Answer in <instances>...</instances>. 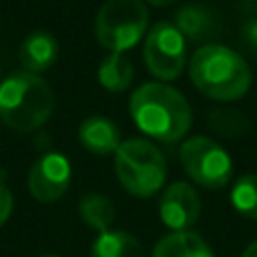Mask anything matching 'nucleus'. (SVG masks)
Here are the masks:
<instances>
[{
	"label": "nucleus",
	"mask_w": 257,
	"mask_h": 257,
	"mask_svg": "<svg viewBox=\"0 0 257 257\" xmlns=\"http://www.w3.org/2000/svg\"><path fill=\"white\" fill-rule=\"evenodd\" d=\"M18 58H20L24 70L38 74V72L50 68L56 62V58H58V42L48 32H42V30L30 32L20 42Z\"/></svg>",
	"instance_id": "nucleus-11"
},
{
	"label": "nucleus",
	"mask_w": 257,
	"mask_h": 257,
	"mask_svg": "<svg viewBox=\"0 0 257 257\" xmlns=\"http://www.w3.org/2000/svg\"><path fill=\"white\" fill-rule=\"evenodd\" d=\"M90 257H147L137 237L122 229L102 231L90 249Z\"/></svg>",
	"instance_id": "nucleus-14"
},
{
	"label": "nucleus",
	"mask_w": 257,
	"mask_h": 257,
	"mask_svg": "<svg viewBox=\"0 0 257 257\" xmlns=\"http://www.w3.org/2000/svg\"><path fill=\"white\" fill-rule=\"evenodd\" d=\"M54 110L50 84L28 70H16L0 84V120L16 131L30 133L42 126Z\"/></svg>",
	"instance_id": "nucleus-3"
},
{
	"label": "nucleus",
	"mask_w": 257,
	"mask_h": 257,
	"mask_svg": "<svg viewBox=\"0 0 257 257\" xmlns=\"http://www.w3.org/2000/svg\"><path fill=\"white\" fill-rule=\"evenodd\" d=\"M78 141L88 153L96 157L114 155L122 143L120 131L114 124V120L100 114H94L82 120V124L78 126Z\"/></svg>",
	"instance_id": "nucleus-10"
},
{
	"label": "nucleus",
	"mask_w": 257,
	"mask_h": 257,
	"mask_svg": "<svg viewBox=\"0 0 257 257\" xmlns=\"http://www.w3.org/2000/svg\"><path fill=\"white\" fill-rule=\"evenodd\" d=\"M70 163L60 153L40 155L28 171V189L40 203H54L70 185Z\"/></svg>",
	"instance_id": "nucleus-8"
},
{
	"label": "nucleus",
	"mask_w": 257,
	"mask_h": 257,
	"mask_svg": "<svg viewBox=\"0 0 257 257\" xmlns=\"http://www.w3.org/2000/svg\"><path fill=\"white\" fill-rule=\"evenodd\" d=\"M241 257H257V241H253L251 245H247L245 251L241 253Z\"/></svg>",
	"instance_id": "nucleus-21"
},
{
	"label": "nucleus",
	"mask_w": 257,
	"mask_h": 257,
	"mask_svg": "<svg viewBox=\"0 0 257 257\" xmlns=\"http://www.w3.org/2000/svg\"><path fill=\"white\" fill-rule=\"evenodd\" d=\"M153 257H215L209 243L195 231H173L153 249Z\"/></svg>",
	"instance_id": "nucleus-13"
},
{
	"label": "nucleus",
	"mask_w": 257,
	"mask_h": 257,
	"mask_svg": "<svg viewBox=\"0 0 257 257\" xmlns=\"http://www.w3.org/2000/svg\"><path fill=\"white\" fill-rule=\"evenodd\" d=\"M175 26L181 30L185 40L189 38V40L201 42L215 36L219 22L211 8L203 4H185L175 14Z\"/></svg>",
	"instance_id": "nucleus-12"
},
{
	"label": "nucleus",
	"mask_w": 257,
	"mask_h": 257,
	"mask_svg": "<svg viewBox=\"0 0 257 257\" xmlns=\"http://www.w3.org/2000/svg\"><path fill=\"white\" fill-rule=\"evenodd\" d=\"M159 215L169 229L189 231L201 215L199 193L185 181L171 183L161 195Z\"/></svg>",
	"instance_id": "nucleus-9"
},
{
	"label": "nucleus",
	"mask_w": 257,
	"mask_h": 257,
	"mask_svg": "<svg viewBox=\"0 0 257 257\" xmlns=\"http://www.w3.org/2000/svg\"><path fill=\"white\" fill-rule=\"evenodd\" d=\"M149 26L143 0H106L94 20V34L102 48L124 52L133 48Z\"/></svg>",
	"instance_id": "nucleus-5"
},
{
	"label": "nucleus",
	"mask_w": 257,
	"mask_h": 257,
	"mask_svg": "<svg viewBox=\"0 0 257 257\" xmlns=\"http://www.w3.org/2000/svg\"><path fill=\"white\" fill-rule=\"evenodd\" d=\"M12 205H14L12 193H10V189L0 181V227L8 221V217H10V213H12Z\"/></svg>",
	"instance_id": "nucleus-19"
},
{
	"label": "nucleus",
	"mask_w": 257,
	"mask_h": 257,
	"mask_svg": "<svg viewBox=\"0 0 257 257\" xmlns=\"http://www.w3.org/2000/svg\"><path fill=\"white\" fill-rule=\"evenodd\" d=\"M207 122H209L211 131H213L215 135L229 137V139L243 137V135L251 128L249 116L243 114V112L237 110V108H231V106L213 108V110L207 114Z\"/></svg>",
	"instance_id": "nucleus-17"
},
{
	"label": "nucleus",
	"mask_w": 257,
	"mask_h": 257,
	"mask_svg": "<svg viewBox=\"0 0 257 257\" xmlns=\"http://www.w3.org/2000/svg\"><path fill=\"white\" fill-rule=\"evenodd\" d=\"M42 257H58V255H42Z\"/></svg>",
	"instance_id": "nucleus-23"
},
{
	"label": "nucleus",
	"mask_w": 257,
	"mask_h": 257,
	"mask_svg": "<svg viewBox=\"0 0 257 257\" xmlns=\"http://www.w3.org/2000/svg\"><path fill=\"white\" fill-rule=\"evenodd\" d=\"M143 58L147 70L159 80L177 78L187 60V40L181 30L171 22H157L143 46Z\"/></svg>",
	"instance_id": "nucleus-7"
},
{
	"label": "nucleus",
	"mask_w": 257,
	"mask_h": 257,
	"mask_svg": "<svg viewBox=\"0 0 257 257\" xmlns=\"http://www.w3.org/2000/svg\"><path fill=\"white\" fill-rule=\"evenodd\" d=\"M181 165L185 173L201 187L221 189L231 181L233 163L227 151L213 139L195 135L181 145Z\"/></svg>",
	"instance_id": "nucleus-6"
},
{
	"label": "nucleus",
	"mask_w": 257,
	"mask_h": 257,
	"mask_svg": "<svg viewBox=\"0 0 257 257\" xmlns=\"http://www.w3.org/2000/svg\"><path fill=\"white\" fill-rule=\"evenodd\" d=\"M231 203L239 215L257 221V173L243 175L233 185Z\"/></svg>",
	"instance_id": "nucleus-18"
},
{
	"label": "nucleus",
	"mask_w": 257,
	"mask_h": 257,
	"mask_svg": "<svg viewBox=\"0 0 257 257\" xmlns=\"http://www.w3.org/2000/svg\"><path fill=\"white\" fill-rule=\"evenodd\" d=\"M243 36H245V42L251 46V48H257V18L255 20H249L243 28Z\"/></svg>",
	"instance_id": "nucleus-20"
},
{
	"label": "nucleus",
	"mask_w": 257,
	"mask_h": 257,
	"mask_svg": "<svg viewBox=\"0 0 257 257\" xmlns=\"http://www.w3.org/2000/svg\"><path fill=\"white\" fill-rule=\"evenodd\" d=\"M78 213L80 219L96 231H108L110 223L114 221V205L108 197L100 193H88L80 199L78 203Z\"/></svg>",
	"instance_id": "nucleus-16"
},
{
	"label": "nucleus",
	"mask_w": 257,
	"mask_h": 257,
	"mask_svg": "<svg viewBox=\"0 0 257 257\" xmlns=\"http://www.w3.org/2000/svg\"><path fill=\"white\" fill-rule=\"evenodd\" d=\"M135 124L161 143L181 141L193 122V112L187 98L173 86L163 82L141 84L131 94L128 104Z\"/></svg>",
	"instance_id": "nucleus-1"
},
{
	"label": "nucleus",
	"mask_w": 257,
	"mask_h": 257,
	"mask_svg": "<svg viewBox=\"0 0 257 257\" xmlns=\"http://www.w3.org/2000/svg\"><path fill=\"white\" fill-rule=\"evenodd\" d=\"M189 76L199 92L223 102L241 98L251 86V70L245 58L223 44L199 46L191 56Z\"/></svg>",
	"instance_id": "nucleus-2"
},
{
	"label": "nucleus",
	"mask_w": 257,
	"mask_h": 257,
	"mask_svg": "<svg viewBox=\"0 0 257 257\" xmlns=\"http://www.w3.org/2000/svg\"><path fill=\"white\" fill-rule=\"evenodd\" d=\"M116 177L135 197H153L167 177V161L157 145L147 139H126L114 153Z\"/></svg>",
	"instance_id": "nucleus-4"
},
{
	"label": "nucleus",
	"mask_w": 257,
	"mask_h": 257,
	"mask_svg": "<svg viewBox=\"0 0 257 257\" xmlns=\"http://www.w3.org/2000/svg\"><path fill=\"white\" fill-rule=\"evenodd\" d=\"M149 4H153V6H171V4H175L177 0H147Z\"/></svg>",
	"instance_id": "nucleus-22"
},
{
	"label": "nucleus",
	"mask_w": 257,
	"mask_h": 257,
	"mask_svg": "<svg viewBox=\"0 0 257 257\" xmlns=\"http://www.w3.org/2000/svg\"><path fill=\"white\" fill-rule=\"evenodd\" d=\"M98 82L108 92H122L133 82V62L122 52H110L98 66Z\"/></svg>",
	"instance_id": "nucleus-15"
}]
</instances>
